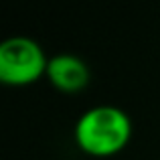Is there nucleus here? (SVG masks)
I'll return each mask as SVG.
<instances>
[{
    "mask_svg": "<svg viewBox=\"0 0 160 160\" xmlns=\"http://www.w3.org/2000/svg\"><path fill=\"white\" fill-rule=\"evenodd\" d=\"M73 136L81 152L95 158H109L130 144L132 120L116 106H95L81 113Z\"/></svg>",
    "mask_w": 160,
    "mask_h": 160,
    "instance_id": "obj_1",
    "label": "nucleus"
},
{
    "mask_svg": "<svg viewBox=\"0 0 160 160\" xmlns=\"http://www.w3.org/2000/svg\"><path fill=\"white\" fill-rule=\"evenodd\" d=\"M45 77L55 89L63 93H77L85 89L89 83V69L83 59L69 53H61L49 59Z\"/></svg>",
    "mask_w": 160,
    "mask_h": 160,
    "instance_id": "obj_3",
    "label": "nucleus"
},
{
    "mask_svg": "<svg viewBox=\"0 0 160 160\" xmlns=\"http://www.w3.org/2000/svg\"><path fill=\"white\" fill-rule=\"evenodd\" d=\"M49 59L31 37H10L0 45V81L10 87L37 83L47 73Z\"/></svg>",
    "mask_w": 160,
    "mask_h": 160,
    "instance_id": "obj_2",
    "label": "nucleus"
}]
</instances>
